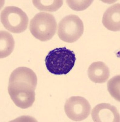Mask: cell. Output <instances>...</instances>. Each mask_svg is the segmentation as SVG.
<instances>
[{
    "label": "cell",
    "instance_id": "6da1fadb",
    "mask_svg": "<svg viewBox=\"0 0 120 122\" xmlns=\"http://www.w3.org/2000/svg\"><path fill=\"white\" fill-rule=\"evenodd\" d=\"M76 61L75 54L66 47L52 50L46 57L47 70L56 75H66L72 70Z\"/></svg>",
    "mask_w": 120,
    "mask_h": 122
},
{
    "label": "cell",
    "instance_id": "7a4b0ae2",
    "mask_svg": "<svg viewBox=\"0 0 120 122\" xmlns=\"http://www.w3.org/2000/svg\"><path fill=\"white\" fill-rule=\"evenodd\" d=\"M55 18L49 13L40 12L31 20L29 29L33 37L41 42L50 40L57 32Z\"/></svg>",
    "mask_w": 120,
    "mask_h": 122
},
{
    "label": "cell",
    "instance_id": "277c9868",
    "mask_svg": "<svg viewBox=\"0 0 120 122\" xmlns=\"http://www.w3.org/2000/svg\"><path fill=\"white\" fill-rule=\"evenodd\" d=\"M57 32L61 40L67 43H73L83 34L84 24L77 15H67L59 23Z\"/></svg>",
    "mask_w": 120,
    "mask_h": 122
},
{
    "label": "cell",
    "instance_id": "9c48e42d",
    "mask_svg": "<svg viewBox=\"0 0 120 122\" xmlns=\"http://www.w3.org/2000/svg\"><path fill=\"white\" fill-rule=\"evenodd\" d=\"M24 82L31 85L36 88L37 85V76L32 70L25 67H18L12 73L9 83Z\"/></svg>",
    "mask_w": 120,
    "mask_h": 122
},
{
    "label": "cell",
    "instance_id": "7c38bea8",
    "mask_svg": "<svg viewBox=\"0 0 120 122\" xmlns=\"http://www.w3.org/2000/svg\"><path fill=\"white\" fill-rule=\"evenodd\" d=\"M32 2L36 8L46 12L57 11L63 4L61 0H33Z\"/></svg>",
    "mask_w": 120,
    "mask_h": 122
},
{
    "label": "cell",
    "instance_id": "4fadbf2b",
    "mask_svg": "<svg viewBox=\"0 0 120 122\" xmlns=\"http://www.w3.org/2000/svg\"><path fill=\"white\" fill-rule=\"evenodd\" d=\"M120 76L117 75L109 81L107 83V89L112 97L114 98L116 101H120Z\"/></svg>",
    "mask_w": 120,
    "mask_h": 122
},
{
    "label": "cell",
    "instance_id": "3957f363",
    "mask_svg": "<svg viewBox=\"0 0 120 122\" xmlns=\"http://www.w3.org/2000/svg\"><path fill=\"white\" fill-rule=\"evenodd\" d=\"M1 21L7 30L18 34L26 30L29 18L26 14L19 7L7 6L1 11Z\"/></svg>",
    "mask_w": 120,
    "mask_h": 122
},
{
    "label": "cell",
    "instance_id": "30bf717a",
    "mask_svg": "<svg viewBox=\"0 0 120 122\" xmlns=\"http://www.w3.org/2000/svg\"><path fill=\"white\" fill-rule=\"evenodd\" d=\"M89 79L95 83H104L109 79L110 70L102 62H95L90 65L87 71Z\"/></svg>",
    "mask_w": 120,
    "mask_h": 122
},
{
    "label": "cell",
    "instance_id": "ba28073f",
    "mask_svg": "<svg viewBox=\"0 0 120 122\" xmlns=\"http://www.w3.org/2000/svg\"><path fill=\"white\" fill-rule=\"evenodd\" d=\"M104 26L109 30H120V4H114L106 10L102 20Z\"/></svg>",
    "mask_w": 120,
    "mask_h": 122
},
{
    "label": "cell",
    "instance_id": "5b68a950",
    "mask_svg": "<svg viewBox=\"0 0 120 122\" xmlns=\"http://www.w3.org/2000/svg\"><path fill=\"white\" fill-rule=\"evenodd\" d=\"M35 89L24 82H12L9 83L8 92L15 104L24 109L33 105L35 100Z\"/></svg>",
    "mask_w": 120,
    "mask_h": 122
},
{
    "label": "cell",
    "instance_id": "52a82bcc",
    "mask_svg": "<svg viewBox=\"0 0 120 122\" xmlns=\"http://www.w3.org/2000/svg\"><path fill=\"white\" fill-rule=\"evenodd\" d=\"M92 118L95 122H120V113L116 107L108 103L96 106L92 111Z\"/></svg>",
    "mask_w": 120,
    "mask_h": 122
},
{
    "label": "cell",
    "instance_id": "8992f818",
    "mask_svg": "<svg viewBox=\"0 0 120 122\" xmlns=\"http://www.w3.org/2000/svg\"><path fill=\"white\" fill-rule=\"evenodd\" d=\"M91 110L89 101L83 97L73 96L69 98L64 105L65 113L71 120L80 122L87 118Z\"/></svg>",
    "mask_w": 120,
    "mask_h": 122
},
{
    "label": "cell",
    "instance_id": "5bb4252c",
    "mask_svg": "<svg viewBox=\"0 0 120 122\" xmlns=\"http://www.w3.org/2000/svg\"><path fill=\"white\" fill-rule=\"evenodd\" d=\"M93 1H89V0H82V1H72V0H67L66 1L67 3L69 6L72 9L76 11L84 10L86 9L89 6L93 3Z\"/></svg>",
    "mask_w": 120,
    "mask_h": 122
},
{
    "label": "cell",
    "instance_id": "8fae6325",
    "mask_svg": "<svg viewBox=\"0 0 120 122\" xmlns=\"http://www.w3.org/2000/svg\"><path fill=\"white\" fill-rule=\"evenodd\" d=\"M15 41L12 34L1 30L0 32V57L4 58L10 55L13 51Z\"/></svg>",
    "mask_w": 120,
    "mask_h": 122
}]
</instances>
